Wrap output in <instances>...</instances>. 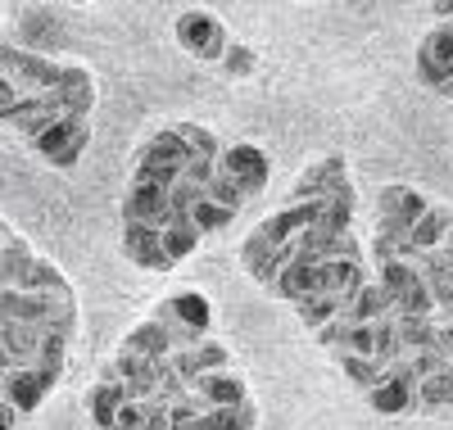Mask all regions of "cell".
I'll return each mask as SVG.
<instances>
[{"instance_id": "1", "label": "cell", "mask_w": 453, "mask_h": 430, "mask_svg": "<svg viewBox=\"0 0 453 430\" xmlns=\"http://www.w3.org/2000/svg\"><path fill=\"white\" fill-rule=\"evenodd\" d=\"M59 68L50 55L42 50H23V46H5L0 50V77L19 91V96H46L59 87Z\"/></svg>"}, {"instance_id": "2", "label": "cell", "mask_w": 453, "mask_h": 430, "mask_svg": "<svg viewBox=\"0 0 453 430\" xmlns=\"http://www.w3.org/2000/svg\"><path fill=\"white\" fill-rule=\"evenodd\" d=\"M87 141H91V127L87 119H68V113H59V119L32 141V150L42 154V159H50L59 173L68 168H78L82 164V154H87Z\"/></svg>"}, {"instance_id": "3", "label": "cell", "mask_w": 453, "mask_h": 430, "mask_svg": "<svg viewBox=\"0 0 453 430\" xmlns=\"http://www.w3.org/2000/svg\"><path fill=\"white\" fill-rule=\"evenodd\" d=\"M177 42L191 50L200 64H222L226 46H232V36H226V27H222L209 10H181V19H177Z\"/></svg>"}, {"instance_id": "4", "label": "cell", "mask_w": 453, "mask_h": 430, "mask_svg": "<svg viewBox=\"0 0 453 430\" xmlns=\"http://www.w3.org/2000/svg\"><path fill=\"white\" fill-rule=\"evenodd\" d=\"M418 77H422V87H431L440 96L453 82V23H435L422 36V46H418Z\"/></svg>"}, {"instance_id": "5", "label": "cell", "mask_w": 453, "mask_h": 430, "mask_svg": "<svg viewBox=\"0 0 453 430\" xmlns=\"http://www.w3.org/2000/svg\"><path fill=\"white\" fill-rule=\"evenodd\" d=\"M218 173L232 177L245 200H254V195L268 186V154H263L258 145H250V141H236V145H226L218 154Z\"/></svg>"}, {"instance_id": "6", "label": "cell", "mask_w": 453, "mask_h": 430, "mask_svg": "<svg viewBox=\"0 0 453 430\" xmlns=\"http://www.w3.org/2000/svg\"><path fill=\"white\" fill-rule=\"evenodd\" d=\"M290 258H295L290 245H273L268 236H258V231H250L245 245H241V263H245V272H250L254 281H263V286H273V281H277V272H281Z\"/></svg>"}, {"instance_id": "7", "label": "cell", "mask_w": 453, "mask_h": 430, "mask_svg": "<svg viewBox=\"0 0 453 430\" xmlns=\"http://www.w3.org/2000/svg\"><path fill=\"white\" fill-rule=\"evenodd\" d=\"M50 380L36 372V367H19V372H10V376H0V399H5L19 417H27V412H36L42 408V399L50 395Z\"/></svg>"}, {"instance_id": "8", "label": "cell", "mask_w": 453, "mask_h": 430, "mask_svg": "<svg viewBox=\"0 0 453 430\" xmlns=\"http://www.w3.org/2000/svg\"><path fill=\"white\" fill-rule=\"evenodd\" d=\"M123 222H136V227H173V213H168V190L159 186H127L123 195Z\"/></svg>"}, {"instance_id": "9", "label": "cell", "mask_w": 453, "mask_h": 430, "mask_svg": "<svg viewBox=\"0 0 453 430\" xmlns=\"http://www.w3.org/2000/svg\"><path fill=\"white\" fill-rule=\"evenodd\" d=\"M55 100H59V109L68 113V119H87V113L96 109V82L87 77V68H78V64H64V68H59Z\"/></svg>"}, {"instance_id": "10", "label": "cell", "mask_w": 453, "mask_h": 430, "mask_svg": "<svg viewBox=\"0 0 453 430\" xmlns=\"http://www.w3.org/2000/svg\"><path fill=\"white\" fill-rule=\"evenodd\" d=\"M318 213H322V200H309V204H286V209H277L268 222L258 227V236H268L273 245H290L299 231H309L313 222H318Z\"/></svg>"}, {"instance_id": "11", "label": "cell", "mask_w": 453, "mask_h": 430, "mask_svg": "<svg viewBox=\"0 0 453 430\" xmlns=\"http://www.w3.org/2000/svg\"><path fill=\"white\" fill-rule=\"evenodd\" d=\"M123 254L145 267V272H168V254H164V241L155 227H136V222H123Z\"/></svg>"}, {"instance_id": "12", "label": "cell", "mask_w": 453, "mask_h": 430, "mask_svg": "<svg viewBox=\"0 0 453 430\" xmlns=\"http://www.w3.org/2000/svg\"><path fill=\"white\" fill-rule=\"evenodd\" d=\"M340 181H349L345 177V159H318L304 177L295 181V190H290V204H309V200H326V195L340 186Z\"/></svg>"}, {"instance_id": "13", "label": "cell", "mask_w": 453, "mask_h": 430, "mask_svg": "<svg viewBox=\"0 0 453 430\" xmlns=\"http://www.w3.org/2000/svg\"><path fill=\"white\" fill-rule=\"evenodd\" d=\"M136 164L141 168H186L191 164V150H186V141L177 136V127H159L155 136H145Z\"/></svg>"}, {"instance_id": "14", "label": "cell", "mask_w": 453, "mask_h": 430, "mask_svg": "<svg viewBox=\"0 0 453 430\" xmlns=\"http://www.w3.org/2000/svg\"><path fill=\"white\" fill-rule=\"evenodd\" d=\"M191 395H196L204 408H236V403L250 399V395H245V380L232 376V372H204V376H196V380H191Z\"/></svg>"}, {"instance_id": "15", "label": "cell", "mask_w": 453, "mask_h": 430, "mask_svg": "<svg viewBox=\"0 0 453 430\" xmlns=\"http://www.w3.org/2000/svg\"><path fill=\"white\" fill-rule=\"evenodd\" d=\"M155 318L159 322H181V326H191V331H209V322H213V308H209V299L204 295H196V290H186V295H173V299H164L159 308H155Z\"/></svg>"}, {"instance_id": "16", "label": "cell", "mask_w": 453, "mask_h": 430, "mask_svg": "<svg viewBox=\"0 0 453 430\" xmlns=\"http://www.w3.org/2000/svg\"><path fill=\"white\" fill-rule=\"evenodd\" d=\"M273 290L286 299V303H304V299H313L318 295V263H299V258H290L281 272H277V281H273Z\"/></svg>"}, {"instance_id": "17", "label": "cell", "mask_w": 453, "mask_h": 430, "mask_svg": "<svg viewBox=\"0 0 453 430\" xmlns=\"http://www.w3.org/2000/svg\"><path fill=\"white\" fill-rule=\"evenodd\" d=\"M123 349H132V354H141V358H150V363L173 358V340H168L164 322H155V318H145L141 326H132L127 340H123Z\"/></svg>"}, {"instance_id": "18", "label": "cell", "mask_w": 453, "mask_h": 430, "mask_svg": "<svg viewBox=\"0 0 453 430\" xmlns=\"http://www.w3.org/2000/svg\"><path fill=\"white\" fill-rule=\"evenodd\" d=\"M453 231V209H444V204H431L426 213H422V222L408 231V245L418 250V254H431V250H440V241Z\"/></svg>"}, {"instance_id": "19", "label": "cell", "mask_w": 453, "mask_h": 430, "mask_svg": "<svg viewBox=\"0 0 453 430\" xmlns=\"http://www.w3.org/2000/svg\"><path fill=\"white\" fill-rule=\"evenodd\" d=\"M19 290H27V295H73L68 277H64L50 258H42V254L32 258V267H27V277H23Z\"/></svg>"}, {"instance_id": "20", "label": "cell", "mask_w": 453, "mask_h": 430, "mask_svg": "<svg viewBox=\"0 0 453 430\" xmlns=\"http://www.w3.org/2000/svg\"><path fill=\"white\" fill-rule=\"evenodd\" d=\"M340 318H349V322H376V318H390V295L381 290V286H376V281H367L354 299H349V308L345 312H340Z\"/></svg>"}, {"instance_id": "21", "label": "cell", "mask_w": 453, "mask_h": 430, "mask_svg": "<svg viewBox=\"0 0 453 430\" xmlns=\"http://www.w3.org/2000/svg\"><path fill=\"white\" fill-rule=\"evenodd\" d=\"M123 403H127L123 385H113V380H100V385L91 389V399H87V412H91L96 430H109V426H113V417H119V408H123Z\"/></svg>"}, {"instance_id": "22", "label": "cell", "mask_w": 453, "mask_h": 430, "mask_svg": "<svg viewBox=\"0 0 453 430\" xmlns=\"http://www.w3.org/2000/svg\"><path fill=\"white\" fill-rule=\"evenodd\" d=\"M395 340L399 354H422V349L435 344V318H395Z\"/></svg>"}, {"instance_id": "23", "label": "cell", "mask_w": 453, "mask_h": 430, "mask_svg": "<svg viewBox=\"0 0 453 430\" xmlns=\"http://www.w3.org/2000/svg\"><path fill=\"white\" fill-rule=\"evenodd\" d=\"M32 250H27V241H10L5 250H0V290H19L23 286V277H27V267H32Z\"/></svg>"}, {"instance_id": "24", "label": "cell", "mask_w": 453, "mask_h": 430, "mask_svg": "<svg viewBox=\"0 0 453 430\" xmlns=\"http://www.w3.org/2000/svg\"><path fill=\"white\" fill-rule=\"evenodd\" d=\"M435 408H453V363H444L435 376L418 385V412H435Z\"/></svg>"}, {"instance_id": "25", "label": "cell", "mask_w": 453, "mask_h": 430, "mask_svg": "<svg viewBox=\"0 0 453 430\" xmlns=\"http://www.w3.org/2000/svg\"><path fill=\"white\" fill-rule=\"evenodd\" d=\"M159 241H164L168 263L177 267L186 254H196V250H200V231L191 227V218H181V222H173V227H164V231H159Z\"/></svg>"}, {"instance_id": "26", "label": "cell", "mask_w": 453, "mask_h": 430, "mask_svg": "<svg viewBox=\"0 0 453 430\" xmlns=\"http://www.w3.org/2000/svg\"><path fill=\"white\" fill-rule=\"evenodd\" d=\"M390 318H435V299H431V290H426L422 277L390 303Z\"/></svg>"}, {"instance_id": "27", "label": "cell", "mask_w": 453, "mask_h": 430, "mask_svg": "<svg viewBox=\"0 0 453 430\" xmlns=\"http://www.w3.org/2000/svg\"><path fill=\"white\" fill-rule=\"evenodd\" d=\"M340 312H345V303H340V299H331V295H313V299L299 303V322H304L309 331H322L326 322L340 318Z\"/></svg>"}, {"instance_id": "28", "label": "cell", "mask_w": 453, "mask_h": 430, "mask_svg": "<svg viewBox=\"0 0 453 430\" xmlns=\"http://www.w3.org/2000/svg\"><path fill=\"white\" fill-rule=\"evenodd\" d=\"M418 281V263H399V258H390V263H381V277H376V286H381L386 295H390V303Z\"/></svg>"}, {"instance_id": "29", "label": "cell", "mask_w": 453, "mask_h": 430, "mask_svg": "<svg viewBox=\"0 0 453 430\" xmlns=\"http://www.w3.org/2000/svg\"><path fill=\"white\" fill-rule=\"evenodd\" d=\"M177 136L186 141V150H191V159H213V164H218L222 145H218V136H213V132H204L200 123H177Z\"/></svg>"}, {"instance_id": "30", "label": "cell", "mask_w": 453, "mask_h": 430, "mask_svg": "<svg viewBox=\"0 0 453 430\" xmlns=\"http://www.w3.org/2000/svg\"><path fill=\"white\" fill-rule=\"evenodd\" d=\"M335 358H340V367H345V376H349L358 389H367V395H372V389L386 380V372L376 367L372 358H354V354H335Z\"/></svg>"}, {"instance_id": "31", "label": "cell", "mask_w": 453, "mask_h": 430, "mask_svg": "<svg viewBox=\"0 0 453 430\" xmlns=\"http://www.w3.org/2000/svg\"><path fill=\"white\" fill-rule=\"evenodd\" d=\"M232 218H236V213L218 209L213 200H200V204L191 209V227L200 231V241H204V236H213V231H226V227H232Z\"/></svg>"}, {"instance_id": "32", "label": "cell", "mask_w": 453, "mask_h": 430, "mask_svg": "<svg viewBox=\"0 0 453 430\" xmlns=\"http://www.w3.org/2000/svg\"><path fill=\"white\" fill-rule=\"evenodd\" d=\"M204 200V186H196V181H177L173 190H168V213H173V222H181V218H191V209Z\"/></svg>"}, {"instance_id": "33", "label": "cell", "mask_w": 453, "mask_h": 430, "mask_svg": "<svg viewBox=\"0 0 453 430\" xmlns=\"http://www.w3.org/2000/svg\"><path fill=\"white\" fill-rule=\"evenodd\" d=\"M204 200H213L218 209H226V213H241V204H245V195H241V186L232 181V177H213L209 186H204Z\"/></svg>"}, {"instance_id": "34", "label": "cell", "mask_w": 453, "mask_h": 430, "mask_svg": "<svg viewBox=\"0 0 453 430\" xmlns=\"http://www.w3.org/2000/svg\"><path fill=\"white\" fill-rule=\"evenodd\" d=\"M218 68L232 73V77H250V73H254V50H250V46H226V55H222Z\"/></svg>"}, {"instance_id": "35", "label": "cell", "mask_w": 453, "mask_h": 430, "mask_svg": "<svg viewBox=\"0 0 453 430\" xmlns=\"http://www.w3.org/2000/svg\"><path fill=\"white\" fill-rule=\"evenodd\" d=\"M372 326L367 322H349V335H345V354H354V358H372Z\"/></svg>"}, {"instance_id": "36", "label": "cell", "mask_w": 453, "mask_h": 430, "mask_svg": "<svg viewBox=\"0 0 453 430\" xmlns=\"http://www.w3.org/2000/svg\"><path fill=\"white\" fill-rule=\"evenodd\" d=\"M204 412H209V408H204L196 395H181L177 403H168V417H173V426H191V421H196V417H204Z\"/></svg>"}, {"instance_id": "37", "label": "cell", "mask_w": 453, "mask_h": 430, "mask_svg": "<svg viewBox=\"0 0 453 430\" xmlns=\"http://www.w3.org/2000/svg\"><path fill=\"white\" fill-rule=\"evenodd\" d=\"M318 340H322V349H331V354H345V335H349V318H335V322H326L322 331H313Z\"/></svg>"}, {"instance_id": "38", "label": "cell", "mask_w": 453, "mask_h": 430, "mask_svg": "<svg viewBox=\"0 0 453 430\" xmlns=\"http://www.w3.org/2000/svg\"><path fill=\"white\" fill-rule=\"evenodd\" d=\"M55 119H59V109H42V113H32V119H27V123H19V136H23V141L32 145V141H36V136H42V132H46V127H50Z\"/></svg>"}, {"instance_id": "39", "label": "cell", "mask_w": 453, "mask_h": 430, "mask_svg": "<svg viewBox=\"0 0 453 430\" xmlns=\"http://www.w3.org/2000/svg\"><path fill=\"white\" fill-rule=\"evenodd\" d=\"M109 430H145V408L127 399V403L119 408V417H113V426H109Z\"/></svg>"}, {"instance_id": "40", "label": "cell", "mask_w": 453, "mask_h": 430, "mask_svg": "<svg viewBox=\"0 0 453 430\" xmlns=\"http://www.w3.org/2000/svg\"><path fill=\"white\" fill-rule=\"evenodd\" d=\"M181 177L196 181V186H209V181L218 177V164H213V159H191V164L181 168Z\"/></svg>"}, {"instance_id": "41", "label": "cell", "mask_w": 453, "mask_h": 430, "mask_svg": "<svg viewBox=\"0 0 453 430\" xmlns=\"http://www.w3.org/2000/svg\"><path fill=\"white\" fill-rule=\"evenodd\" d=\"M431 354H440V358L453 363V322H435V344H431Z\"/></svg>"}, {"instance_id": "42", "label": "cell", "mask_w": 453, "mask_h": 430, "mask_svg": "<svg viewBox=\"0 0 453 430\" xmlns=\"http://www.w3.org/2000/svg\"><path fill=\"white\" fill-rule=\"evenodd\" d=\"M399 200H403V186H399V181L381 186V195H376V204H381V218H390V213L399 209Z\"/></svg>"}, {"instance_id": "43", "label": "cell", "mask_w": 453, "mask_h": 430, "mask_svg": "<svg viewBox=\"0 0 453 430\" xmlns=\"http://www.w3.org/2000/svg\"><path fill=\"white\" fill-rule=\"evenodd\" d=\"M14 421H19V412H14L5 399H0V430H14Z\"/></svg>"}, {"instance_id": "44", "label": "cell", "mask_w": 453, "mask_h": 430, "mask_svg": "<svg viewBox=\"0 0 453 430\" xmlns=\"http://www.w3.org/2000/svg\"><path fill=\"white\" fill-rule=\"evenodd\" d=\"M440 254H444V258H449V263H453V231H449V236H444V241H440Z\"/></svg>"}, {"instance_id": "45", "label": "cell", "mask_w": 453, "mask_h": 430, "mask_svg": "<svg viewBox=\"0 0 453 430\" xmlns=\"http://www.w3.org/2000/svg\"><path fill=\"white\" fill-rule=\"evenodd\" d=\"M5 46H10V42H5V27H0V50H5Z\"/></svg>"}]
</instances>
